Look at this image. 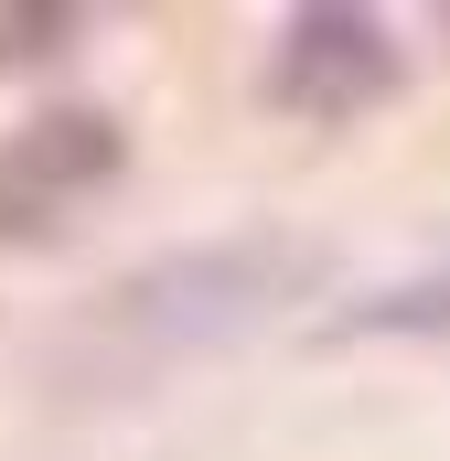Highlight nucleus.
<instances>
[{"label":"nucleus","mask_w":450,"mask_h":461,"mask_svg":"<svg viewBox=\"0 0 450 461\" xmlns=\"http://www.w3.org/2000/svg\"><path fill=\"white\" fill-rule=\"evenodd\" d=\"M118 172H129V129L108 108H54L32 129H11L0 140V247L54 236L86 194H108Z\"/></svg>","instance_id":"f03ea898"},{"label":"nucleus","mask_w":450,"mask_h":461,"mask_svg":"<svg viewBox=\"0 0 450 461\" xmlns=\"http://www.w3.org/2000/svg\"><path fill=\"white\" fill-rule=\"evenodd\" d=\"M343 333H450V268H418V279H397V290L354 301V312H343Z\"/></svg>","instance_id":"20e7f679"},{"label":"nucleus","mask_w":450,"mask_h":461,"mask_svg":"<svg viewBox=\"0 0 450 461\" xmlns=\"http://www.w3.org/2000/svg\"><path fill=\"white\" fill-rule=\"evenodd\" d=\"M397 86V43L375 11H290L279 22V54H268V97L290 118H354Z\"/></svg>","instance_id":"7ed1b4c3"},{"label":"nucleus","mask_w":450,"mask_h":461,"mask_svg":"<svg viewBox=\"0 0 450 461\" xmlns=\"http://www.w3.org/2000/svg\"><path fill=\"white\" fill-rule=\"evenodd\" d=\"M322 279V247H290V236H225V247H183L161 268H140L129 290H108L97 312V344L108 354H194L225 344L247 322H268L290 290Z\"/></svg>","instance_id":"f257e3e1"}]
</instances>
